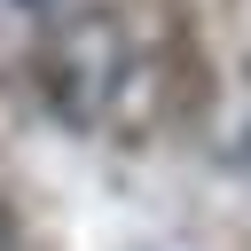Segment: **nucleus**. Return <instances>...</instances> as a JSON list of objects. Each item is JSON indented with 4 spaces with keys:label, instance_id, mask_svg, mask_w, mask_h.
Segmentation results:
<instances>
[{
    "label": "nucleus",
    "instance_id": "1",
    "mask_svg": "<svg viewBox=\"0 0 251 251\" xmlns=\"http://www.w3.org/2000/svg\"><path fill=\"white\" fill-rule=\"evenodd\" d=\"M0 251H8V235H0Z\"/></svg>",
    "mask_w": 251,
    "mask_h": 251
}]
</instances>
